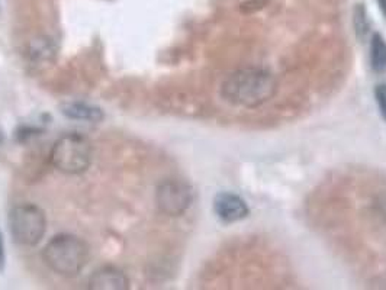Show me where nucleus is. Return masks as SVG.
I'll use <instances>...</instances> for the list:
<instances>
[{
  "instance_id": "obj_1",
  "label": "nucleus",
  "mask_w": 386,
  "mask_h": 290,
  "mask_svg": "<svg viewBox=\"0 0 386 290\" xmlns=\"http://www.w3.org/2000/svg\"><path fill=\"white\" fill-rule=\"evenodd\" d=\"M276 80L262 69H244L225 80L221 93L231 105L257 108L267 102L276 93Z\"/></svg>"
},
{
  "instance_id": "obj_2",
  "label": "nucleus",
  "mask_w": 386,
  "mask_h": 290,
  "mask_svg": "<svg viewBox=\"0 0 386 290\" xmlns=\"http://www.w3.org/2000/svg\"><path fill=\"white\" fill-rule=\"evenodd\" d=\"M45 264L64 278H76L89 262V247L78 237L61 234L48 241L42 251Z\"/></svg>"
},
{
  "instance_id": "obj_3",
  "label": "nucleus",
  "mask_w": 386,
  "mask_h": 290,
  "mask_svg": "<svg viewBox=\"0 0 386 290\" xmlns=\"http://www.w3.org/2000/svg\"><path fill=\"white\" fill-rule=\"evenodd\" d=\"M53 166L66 174H80L92 164V145L80 134L61 137L50 154Z\"/></svg>"
},
{
  "instance_id": "obj_4",
  "label": "nucleus",
  "mask_w": 386,
  "mask_h": 290,
  "mask_svg": "<svg viewBox=\"0 0 386 290\" xmlns=\"http://www.w3.org/2000/svg\"><path fill=\"white\" fill-rule=\"evenodd\" d=\"M9 231L18 246L34 247L41 243L45 235V215L38 206L32 203L15 206L9 212Z\"/></svg>"
},
{
  "instance_id": "obj_5",
  "label": "nucleus",
  "mask_w": 386,
  "mask_h": 290,
  "mask_svg": "<svg viewBox=\"0 0 386 290\" xmlns=\"http://www.w3.org/2000/svg\"><path fill=\"white\" fill-rule=\"evenodd\" d=\"M156 202L163 214L181 216L193 202V190L182 180H166L157 187Z\"/></svg>"
},
{
  "instance_id": "obj_6",
  "label": "nucleus",
  "mask_w": 386,
  "mask_h": 290,
  "mask_svg": "<svg viewBox=\"0 0 386 290\" xmlns=\"http://www.w3.org/2000/svg\"><path fill=\"white\" fill-rule=\"evenodd\" d=\"M215 215L225 223H235L250 215L246 201L231 191H221L214 199Z\"/></svg>"
},
{
  "instance_id": "obj_7",
  "label": "nucleus",
  "mask_w": 386,
  "mask_h": 290,
  "mask_svg": "<svg viewBox=\"0 0 386 290\" xmlns=\"http://www.w3.org/2000/svg\"><path fill=\"white\" fill-rule=\"evenodd\" d=\"M128 286L126 276L115 267H103L90 278V289L94 290H125Z\"/></svg>"
},
{
  "instance_id": "obj_8",
  "label": "nucleus",
  "mask_w": 386,
  "mask_h": 290,
  "mask_svg": "<svg viewBox=\"0 0 386 290\" xmlns=\"http://www.w3.org/2000/svg\"><path fill=\"white\" fill-rule=\"evenodd\" d=\"M61 112L66 117L78 121H90V122H99L103 118L102 110L99 108H94L86 103H66L61 106Z\"/></svg>"
},
{
  "instance_id": "obj_9",
  "label": "nucleus",
  "mask_w": 386,
  "mask_h": 290,
  "mask_svg": "<svg viewBox=\"0 0 386 290\" xmlns=\"http://www.w3.org/2000/svg\"><path fill=\"white\" fill-rule=\"evenodd\" d=\"M371 64L376 73L386 71V40L375 32L371 41Z\"/></svg>"
},
{
  "instance_id": "obj_10",
  "label": "nucleus",
  "mask_w": 386,
  "mask_h": 290,
  "mask_svg": "<svg viewBox=\"0 0 386 290\" xmlns=\"http://www.w3.org/2000/svg\"><path fill=\"white\" fill-rule=\"evenodd\" d=\"M355 29L356 34L360 38H364L367 35L369 29H371V25H369V19H367V13L363 5H358L355 9Z\"/></svg>"
},
{
  "instance_id": "obj_11",
  "label": "nucleus",
  "mask_w": 386,
  "mask_h": 290,
  "mask_svg": "<svg viewBox=\"0 0 386 290\" xmlns=\"http://www.w3.org/2000/svg\"><path fill=\"white\" fill-rule=\"evenodd\" d=\"M375 99L379 108L380 115L383 118V121L386 122V83L378 85L375 89Z\"/></svg>"
},
{
  "instance_id": "obj_12",
  "label": "nucleus",
  "mask_w": 386,
  "mask_h": 290,
  "mask_svg": "<svg viewBox=\"0 0 386 290\" xmlns=\"http://www.w3.org/2000/svg\"><path fill=\"white\" fill-rule=\"evenodd\" d=\"M5 246H3V237L2 232H0V271L5 268Z\"/></svg>"
},
{
  "instance_id": "obj_13",
  "label": "nucleus",
  "mask_w": 386,
  "mask_h": 290,
  "mask_svg": "<svg viewBox=\"0 0 386 290\" xmlns=\"http://www.w3.org/2000/svg\"><path fill=\"white\" fill-rule=\"evenodd\" d=\"M376 2H378V6H379L382 15L386 18V0H376Z\"/></svg>"
}]
</instances>
